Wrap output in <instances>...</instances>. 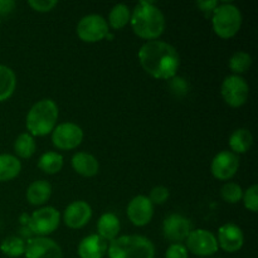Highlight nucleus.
Listing matches in <instances>:
<instances>
[{
	"label": "nucleus",
	"instance_id": "obj_13",
	"mask_svg": "<svg viewBox=\"0 0 258 258\" xmlns=\"http://www.w3.org/2000/svg\"><path fill=\"white\" fill-rule=\"evenodd\" d=\"M239 168L238 155L232 151H221L212 160V174L218 180H229L237 174Z\"/></svg>",
	"mask_w": 258,
	"mask_h": 258
},
{
	"label": "nucleus",
	"instance_id": "obj_29",
	"mask_svg": "<svg viewBox=\"0 0 258 258\" xmlns=\"http://www.w3.org/2000/svg\"><path fill=\"white\" fill-rule=\"evenodd\" d=\"M221 196L223 198V201L227 202V203L236 204L243 197V190H242V188L237 183L228 181V183H226L222 186Z\"/></svg>",
	"mask_w": 258,
	"mask_h": 258
},
{
	"label": "nucleus",
	"instance_id": "obj_2",
	"mask_svg": "<svg viewBox=\"0 0 258 258\" xmlns=\"http://www.w3.org/2000/svg\"><path fill=\"white\" fill-rule=\"evenodd\" d=\"M131 28L143 39L156 40L165 30V17L151 2H140L131 13Z\"/></svg>",
	"mask_w": 258,
	"mask_h": 258
},
{
	"label": "nucleus",
	"instance_id": "obj_17",
	"mask_svg": "<svg viewBox=\"0 0 258 258\" xmlns=\"http://www.w3.org/2000/svg\"><path fill=\"white\" fill-rule=\"evenodd\" d=\"M77 253L80 258H103L107 254V242L98 234H90L80 242Z\"/></svg>",
	"mask_w": 258,
	"mask_h": 258
},
{
	"label": "nucleus",
	"instance_id": "obj_8",
	"mask_svg": "<svg viewBox=\"0 0 258 258\" xmlns=\"http://www.w3.org/2000/svg\"><path fill=\"white\" fill-rule=\"evenodd\" d=\"M110 33V27L103 17L90 14L83 17L77 24V35L86 43H96L105 39Z\"/></svg>",
	"mask_w": 258,
	"mask_h": 258
},
{
	"label": "nucleus",
	"instance_id": "obj_6",
	"mask_svg": "<svg viewBox=\"0 0 258 258\" xmlns=\"http://www.w3.org/2000/svg\"><path fill=\"white\" fill-rule=\"evenodd\" d=\"M60 222V214L53 207H43L37 209L30 216L28 227L30 232L39 237H47L58 228Z\"/></svg>",
	"mask_w": 258,
	"mask_h": 258
},
{
	"label": "nucleus",
	"instance_id": "obj_28",
	"mask_svg": "<svg viewBox=\"0 0 258 258\" xmlns=\"http://www.w3.org/2000/svg\"><path fill=\"white\" fill-rule=\"evenodd\" d=\"M252 64V57L247 52L243 50H238L234 53L231 58H229V70L234 73L236 76L242 75V73L247 72Z\"/></svg>",
	"mask_w": 258,
	"mask_h": 258
},
{
	"label": "nucleus",
	"instance_id": "obj_33",
	"mask_svg": "<svg viewBox=\"0 0 258 258\" xmlns=\"http://www.w3.org/2000/svg\"><path fill=\"white\" fill-rule=\"evenodd\" d=\"M165 258H188V249L181 243H171L166 249Z\"/></svg>",
	"mask_w": 258,
	"mask_h": 258
},
{
	"label": "nucleus",
	"instance_id": "obj_5",
	"mask_svg": "<svg viewBox=\"0 0 258 258\" xmlns=\"http://www.w3.org/2000/svg\"><path fill=\"white\" fill-rule=\"evenodd\" d=\"M212 14V27L214 33L222 39L233 38L241 29L242 14L236 5L231 3L218 4Z\"/></svg>",
	"mask_w": 258,
	"mask_h": 258
},
{
	"label": "nucleus",
	"instance_id": "obj_27",
	"mask_svg": "<svg viewBox=\"0 0 258 258\" xmlns=\"http://www.w3.org/2000/svg\"><path fill=\"white\" fill-rule=\"evenodd\" d=\"M0 249H2L3 253L8 257H20L24 254L25 251V242L24 239H22L20 237H8L0 244Z\"/></svg>",
	"mask_w": 258,
	"mask_h": 258
},
{
	"label": "nucleus",
	"instance_id": "obj_20",
	"mask_svg": "<svg viewBox=\"0 0 258 258\" xmlns=\"http://www.w3.org/2000/svg\"><path fill=\"white\" fill-rule=\"evenodd\" d=\"M50 196H52V186L48 181L45 180H37L33 181L28 188L27 194V201L29 204L35 207L43 206L49 201Z\"/></svg>",
	"mask_w": 258,
	"mask_h": 258
},
{
	"label": "nucleus",
	"instance_id": "obj_18",
	"mask_svg": "<svg viewBox=\"0 0 258 258\" xmlns=\"http://www.w3.org/2000/svg\"><path fill=\"white\" fill-rule=\"evenodd\" d=\"M71 163H72L73 170L85 178H92V176L97 175L98 170H100V164H98L97 159L92 154L85 153V151L75 154Z\"/></svg>",
	"mask_w": 258,
	"mask_h": 258
},
{
	"label": "nucleus",
	"instance_id": "obj_25",
	"mask_svg": "<svg viewBox=\"0 0 258 258\" xmlns=\"http://www.w3.org/2000/svg\"><path fill=\"white\" fill-rule=\"evenodd\" d=\"M131 12L130 8L125 4H117L111 9L110 14H108V27L112 29L118 30L122 29L123 27L130 23Z\"/></svg>",
	"mask_w": 258,
	"mask_h": 258
},
{
	"label": "nucleus",
	"instance_id": "obj_4",
	"mask_svg": "<svg viewBox=\"0 0 258 258\" xmlns=\"http://www.w3.org/2000/svg\"><path fill=\"white\" fill-rule=\"evenodd\" d=\"M108 258H154L155 247L144 236H121L107 246Z\"/></svg>",
	"mask_w": 258,
	"mask_h": 258
},
{
	"label": "nucleus",
	"instance_id": "obj_23",
	"mask_svg": "<svg viewBox=\"0 0 258 258\" xmlns=\"http://www.w3.org/2000/svg\"><path fill=\"white\" fill-rule=\"evenodd\" d=\"M17 87V76L12 68L0 64V102L9 100Z\"/></svg>",
	"mask_w": 258,
	"mask_h": 258
},
{
	"label": "nucleus",
	"instance_id": "obj_34",
	"mask_svg": "<svg viewBox=\"0 0 258 258\" xmlns=\"http://www.w3.org/2000/svg\"><path fill=\"white\" fill-rule=\"evenodd\" d=\"M197 7L207 15H211L213 10L218 7V2L217 0H199L197 2Z\"/></svg>",
	"mask_w": 258,
	"mask_h": 258
},
{
	"label": "nucleus",
	"instance_id": "obj_10",
	"mask_svg": "<svg viewBox=\"0 0 258 258\" xmlns=\"http://www.w3.org/2000/svg\"><path fill=\"white\" fill-rule=\"evenodd\" d=\"M83 140V131L77 123H59L52 131V143L59 150H73L81 145Z\"/></svg>",
	"mask_w": 258,
	"mask_h": 258
},
{
	"label": "nucleus",
	"instance_id": "obj_9",
	"mask_svg": "<svg viewBox=\"0 0 258 258\" xmlns=\"http://www.w3.org/2000/svg\"><path fill=\"white\" fill-rule=\"evenodd\" d=\"M185 247L189 252L199 257L213 256L219 248L217 237L207 229H193L186 237Z\"/></svg>",
	"mask_w": 258,
	"mask_h": 258
},
{
	"label": "nucleus",
	"instance_id": "obj_31",
	"mask_svg": "<svg viewBox=\"0 0 258 258\" xmlns=\"http://www.w3.org/2000/svg\"><path fill=\"white\" fill-rule=\"evenodd\" d=\"M169 196H170V193H169L168 188H165L163 185H158L151 189L150 196L148 198L150 199V202L153 204H164L168 201Z\"/></svg>",
	"mask_w": 258,
	"mask_h": 258
},
{
	"label": "nucleus",
	"instance_id": "obj_7",
	"mask_svg": "<svg viewBox=\"0 0 258 258\" xmlns=\"http://www.w3.org/2000/svg\"><path fill=\"white\" fill-rule=\"evenodd\" d=\"M221 93L227 105L234 108L241 107L248 100L249 86L243 77L232 75L222 82Z\"/></svg>",
	"mask_w": 258,
	"mask_h": 258
},
{
	"label": "nucleus",
	"instance_id": "obj_15",
	"mask_svg": "<svg viewBox=\"0 0 258 258\" xmlns=\"http://www.w3.org/2000/svg\"><path fill=\"white\" fill-rule=\"evenodd\" d=\"M218 247L224 252L236 253L243 247L244 236L242 229L233 223H226L218 229Z\"/></svg>",
	"mask_w": 258,
	"mask_h": 258
},
{
	"label": "nucleus",
	"instance_id": "obj_24",
	"mask_svg": "<svg viewBox=\"0 0 258 258\" xmlns=\"http://www.w3.org/2000/svg\"><path fill=\"white\" fill-rule=\"evenodd\" d=\"M38 168L45 174H57L63 168V156L55 151L44 153L38 160Z\"/></svg>",
	"mask_w": 258,
	"mask_h": 258
},
{
	"label": "nucleus",
	"instance_id": "obj_35",
	"mask_svg": "<svg viewBox=\"0 0 258 258\" xmlns=\"http://www.w3.org/2000/svg\"><path fill=\"white\" fill-rule=\"evenodd\" d=\"M14 0H0V15H8L15 9Z\"/></svg>",
	"mask_w": 258,
	"mask_h": 258
},
{
	"label": "nucleus",
	"instance_id": "obj_19",
	"mask_svg": "<svg viewBox=\"0 0 258 258\" xmlns=\"http://www.w3.org/2000/svg\"><path fill=\"white\" fill-rule=\"evenodd\" d=\"M120 229V219L113 213L102 214L97 222V234L101 238L105 239L106 242H111L115 238H117Z\"/></svg>",
	"mask_w": 258,
	"mask_h": 258
},
{
	"label": "nucleus",
	"instance_id": "obj_11",
	"mask_svg": "<svg viewBox=\"0 0 258 258\" xmlns=\"http://www.w3.org/2000/svg\"><path fill=\"white\" fill-rule=\"evenodd\" d=\"M25 258H63L62 248L48 237H34L25 243Z\"/></svg>",
	"mask_w": 258,
	"mask_h": 258
},
{
	"label": "nucleus",
	"instance_id": "obj_14",
	"mask_svg": "<svg viewBox=\"0 0 258 258\" xmlns=\"http://www.w3.org/2000/svg\"><path fill=\"white\" fill-rule=\"evenodd\" d=\"M127 218L136 227L149 224L154 216V204L145 196H138L131 199L126 208Z\"/></svg>",
	"mask_w": 258,
	"mask_h": 258
},
{
	"label": "nucleus",
	"instance_id": "obj_16",
	"mask_svg": "<svg viewBox=\"0 0 258 258\" xmlns=\"http://www.w3.org/2000/svg\"><path fill=\"white\" fill-rule=\"evenodd\" d=\"M92 217V209L87 202L76 201L72 202L66 208L63 213V222L68 228L80 229L90 222Z\"/></svg>",
	"mask_w": 258,
	"mask_h": 258
},
{
	"label": "nucleus",
	"instance_id": "obj_30",
	"mask_svg": "<svg viewBox=\"0 0 258 258\" xmlns=\"http://www.w3.org/2000/svg\"><path fill=\"white\" fill-rule=\"evenodd\" d=\"M243 204L244 208L248 209L252 213H256L258 211V185L253 184V185L249 186L246 191L243 193Z\"/></svg>",
	"mask_w": 258,
	"mask_h": 258
},
{
	"label": "nucleus",
	"instance_id": "obj_12",
	"mask_svg": "<svg viewBox=\"0 0 258 258\" xmlns=\"http://www.w3.org/2000/svg\"><path fill=\"white\" fill-rule=\"evenodd\" d=\"M193 231L190 221L181 214H170L163 223V234L171 243H181Z\"/></svg>",
	"mask_w": 258,
	"mask_h": 258
},
{
	"label": "nucleus",
	"instance_id": "obj_1",
	"mask_svg": "<svg viewBox=\"0 0 258 258\" xmlns=\"http://www.w3.org/2000/svg\"><path fill=\"white\" fill-rule=\"evenodd\" d=\"M141 67L156 80H171L176 76L180 58L175 48L163 40H149L138 53Z\"/></svg>",
	"mask_w": 258,
	"mask_h": 258
},
{
	"label": "nucleus",
	"instance_id": "obj_26",
	"mask_svg": "<svg viewBox=\"0 0 258 258\" xmlns=\"http://www.w3.org/2000/svg\"><path fill=\"white\" fill-rule=\"evenodd\" d=\"M35 149H37V145H35L34 138L28 133L20 134L14 143L15 154L22 159L32 158L35 153Z\"/></svg>",
	"mask_w": 258,
	"mask_h": 258
},
{
	"label": "nucleus",
	"instance_id": "obj_32",
	"mask_svg": "<svg viewBox=\"0 0 258 258\" xmlns=\"http://www.w3.org/2000/svg\"><path fill=\"white\" fill-rule=\"evenodd\" d=\"M58 3L55 0H29L28 5L33 10L38 13H48L53 10V8L57 7Z\"/></svg>",
	"mask_w": 258,
	"mask_h": 258
},
{
	"label": "nucleus",
	"instance_id": "obj_21",
	"mask_svg": "<svg viewBox=\"0 0 258 258\" xmlns=\"http://www.w3.org/2000/svg\"><path fill=\"white\" fill-rule=\"evenodd\" d=\"M228 143L232 153L236 155L244 154L251 149L252 144H253V136H252L251 131L247 128H237L229 136Z\"/></svg>",
	"mask_w": 258,
	"mask_h": 258
},
{
	"label": "nucleus",
	"instance_id": "obj_3",
	"mask_svg": "<svg viewBox=\"0 0 258 258\" xmlns=\"http://www.w3.org/2000/svg\"><path fill=\"white\" fill-rule=\"evenodd\" d=\"M58 121V107L55 102L49 98L38 101L32 106L27 115V128L34 138H42L52 134Z\"/></svg>",
	"mask_w": 258,
	"mask_h": 258
},
{
	"label": "nucleus",
	"instance_id": "obj_22",
	"mask_svg": "<svg viewBox=\"0 0 258 258\" xmlns=\"http://www.w3.org/2000/svg\"><path fill=\"white\" fill-rule=\"evenodd\" d=\"M22 171L19 159L10 154H0V181H9L17 178Z\"/></svg>",
	"mask_w": 258,
	"mask_h": 258
}]
</instances>
